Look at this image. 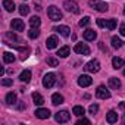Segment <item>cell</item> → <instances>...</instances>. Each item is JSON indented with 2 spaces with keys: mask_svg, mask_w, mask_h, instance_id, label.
Instances as JSON below:
<instances>
[{
  "mask_svg": "<svg viewBox=\"0 0 125 125\" xmlns=\"http://www.w3.org/2000/svg\"><path fill=\"white\" fill-rule=\"evenodd\" d=\"M47 15H49V18H50L52 21H54V22H57V21L62 19V12H60L56 6H49V8H47Z\"/></svg>",
  "mask_w": 125,
  "mask_h": 125,
  "instance_id": "obj_1",
  "label": "cell"
},
{
  "mask_svg": "<svg viewBox=\"0 0 125 125\" xmlns=\"http://www.w3.org/2000/svg\"><path fill=\"white\" fill-rule=\"evenodd\" d=\"M84 69H85L87 72L96 74V72H99V71H100V62H99L97 59H93V60H90V62H88V63H85Z\"/></svg>",
  "mask_w": 125,
  "mask_h": 125,
  "instance_id": "obj_2",
  "label": "cell"
},
{
  "mask_svg": "<svg viewBox=\"0 0 125 125\" xmlns=\"http://www.w3.org/2000/svg\"><path fill=\"white\" fill-rule=\"evenodd\" d=\"M88 5L94 9V10H99V12H106L107 9H109V6H107V3H104V2H100V0H90L88 2Z\"/></svg>",
  "mask_w": 125,
  "mask_h": 125,
  "instance_id": "obj_3",
  "label": "cell"
},
{
  "mask_svg": "<svg viewBox=\"0 0 125 125\" xmlns=\"http://www.w3.org/2000/svg\"><path fill=\"white\" fill-rule=\"evenodd\" d=\"M54 83H56V75H54V74L49 72V74L44 75V78H43V85H44L46 88H52V87L54 85Z\"/></svg>",
  "mask_w": 125,
  "mask_h": 125,
  "instance_id": "obj_4",
  "label": "cell"
},
{
  "mask_svg": "<svg viewBox=\"0 0 125 125\" xmlns=\"http://www.w3.org/2000/svg\"><path fill=\"white\" fill-rule=\"evenodd\" d=\"M74 50H75V53L83 54V56L90 54V47H88L85 43H77V44H75V47H74Z\"/></svg>",
  "mask_w": 125,
  "mask_h": 125,
  "instance_id": "obj_5",
  "label": "cell"
},
{
  "mask_svg": "<svg viewBox=\"0 0 125 125\" xmlns=\"http://www.w3.org/2000/svg\"><path fill=\"white\" fill-rule=\"evenodd\" d=\"M69 118H71V113H69L68 110H60V112H57V113L54 115V119H56L59 124L68 122V121H69Z\"/></svg>",
  "mask_w": 125,
  "mask_h": 125,
  "instance_id": "obj_6",
  "label": "cell"
},
{
  "mask_svg": "<svg viewBox=\"0 0 125 125\" xmlns=\"http://www.w3.org/2000/svg\"><path fill=\"white\" fill-rule=\"evenodd\" d=\"M63 8L68 10V12H72V13H80V8H78V5L74 2V0H66V2L63 3Z\"/></svg>",
  "mask_w": 125,
  "mask_h": 125,
  "instance_id": "obj_7",
  "label": "cell"
},
{
  "mask_svg": "<svg viewBox=\"0 0 125 125\" xmlns=\"http://www.w3.org/2000/svg\"><path fill=\"white\" fill-rule=\"evenodd\" d=\"M96 96H97V99H109L110 97V91L104 87V85H99L97 87V90H96Z\"/></svg>",
  "mask_w": 125,
  "mask_h": 125,
  "instance_id": "obj_8",
  "label": "cell"
},
{
  "mask_svg": "<svg viewBox=\"0 0 125 125\" xmlns=\"http://www.w3.org/2000/svg\"><path fill=\"white\" fill-rule=\"evenodd\" d=\"M91 83H93V78L90 75H81L78 78V85L80 87H88V85H91Z\"/></svg>",
  "mask_w": 125,
  "mask_h": 125,
  "instance_id": "obj_9",
  "label": "cell"
},
{
  "mask_svg": "<svg viewBox=\"0 0 125 125\" xmlns=\"http://www.w3.org/2000/svg\"><path fill=\"white\" fill-rule=\"evenodd\" d=\"M57 44H59V40H57V37L56 35H52V37H49L47 38V41H46V47L47 49H56L57 47Z\"/></svg>",
  "mask_w": 125,
  "mask_h": 125,
  "instance_id": "obj_10",
  "label": "cell"
},
{
  "mask_svg": "<svg viewBox=\"0 0 125 125\" xmlns=\"http://www.w3.org/2000/svg\"><path fill=\"white\" fill-rule=\"evenodd\" d=\"M35 116L40 118V119H47V118L50 116V110H49V109L38 107V109H35Z\"/></svg>",
  "mask_w": 125,
  "mask_h": 125,
  "instance_id": "obj_11",
  "label": "cell"
},
{
  "mask_svg": "<svg viewBox=\"0 0 125 125\" xmlns=\"http://www.w3.org/2000/svg\"><path fill=\"white\" fill-rule=\"evenodd\" d=\"M54 31L59 32L60 35H63V37H68V35L71 34V30H69V27H66V25H59V27L54 28Z\"/></svg>",
  "mask_w": 125,
  "mask_h": 125,
  "instance_id": "obj_12",
  "label": "cell"
},
{
  "mask_svg": "<svg viewBox=\"0 0 125 125\" xmlns=\"http://www.w3.org/2000/svg\"><path fill=\"white\" fill-rule=\"evenodd\" d=\"M12 30H15V31H24L25 30V24L21 19H12Z\"/></svg>",
  "mask_w": 125,
  "mask_h": 125,
  "instance_id": "obj_13",
  "label": "cell"
},
{
  "mask_svg": "<svg viewBox=\"0 0 125 125\" xmlns=\"http://www.w3.org/2000/svg\"><path fill=\"white\" fill-rule=\"evenodd\" d=\"M96 37H97V32H96L94 30H87V31H84V40H87V41H94Z\"/></svg>",
  "mask_w": 125,
  "mask_h": 125,
  "instance_id": "obj_14",
  "label": "cell"
},
{
  "mask_svg": "<svg viewBox=\"0 0 125 125\" xmlns=\"http://www.w3.org/2000/svg\"><path fill=\"white\" fill-rule=\"evenodd\" d=\"M106 121H107L109 124H115V122L118 121V113H116L115 110H109V112L106 113Z\"/></svg>",
  "mask_w": 125,
  "mask_h": 125,
  "instance_id": "obj_15",
  "label": "cell"
},
{
  "mask_svg": "<svg viewBox=\"0 0 125 125\" xmlns=\"http://www.w3.org/2000/svg\"><path fill=\"white\" fill-rule=\"evenodd\" d=\"M124 65H125V62H124L122 57H113V59H112V66H113L115 69H121Z\"/></svg>",
  "mask_w": 125,
  "mask_h": 125,
  "instance_id": "obj_16",
  "label": "cell"
},
{
  "mask_svg": "<svg viewBox=\"0 0 125 125\" xmlns=\"http://www.w3.org/2000/svg\"><path fill=\"white\" fill-rule=\"evenodd\" d=\"M19 80H21L22 83H30V81H31V71H30V69H25L24 72H21Z\"/></svg>",
  "mask_w": 125,
  "mask_h": 125,
  "instance_id": "obj_17",
  "label": "cell"
},
{
  "mask_svg": "<svg viewBox=\"0 0 125 125\" xmlns=\"http://www.w3.org/2000/svg\"><path fill=\"white\" fill-rule=\"evenodd\" d=\"M52 103H53L54 106H57V104H60V103H63V96L59 94V93H54V94L52 96Z\"/></svg>",
  "mask_w": 125,
  "mask_h": 125,
  "instance_id": "obj_18",
  "label": "cell"
},
{
  "mask_svg": "<svg viewBox=\"0 0 125 125\" xmlns=\"http://www.w3.org/2000/svg\"><path fill=\"white\" fill-rule=\"evenodd\" d=\"M109 87L110 88H119L121 87V80L119 78H115V77H112V78H109Z\"/></svg>",
  "mask_w": 125,
  "mask_h": 125,
  "instance_id": "obj_19",
  "label": "cell"
},
{
  "mask_svg": "<svg viewBox=\"0 0 125 125\" xmlns=\"http://www.w3.org/2000/svg\"><path fill=\"white\" fill-rule=\"evenodd\" d=\"M32 100H34V103L37 106H41L44 103V99H43V96L40 93H32Z\"/></svg>",
  "mask_w": 125,
  "mask_h": 125,
  "instance_id": "obj_20",
  "label": "cell"
},
{
  "mask_svg": "<svg viewBox=\"0 0 125 125\" xmlns=\"http://www.w3.org/2000/svg\"><path fill=\"white\" fill-rule=\"evenodd\" d=\"M3 8L8 12H13L15 10V3L12 2V0H3Z\"/></svg>",
  "mask_w": 125,
  "mask_h": 125,
  "instance_id": "obj_21",
  "label": "cell"
},
{
  "mask_svg": "<svg viewBox=\"0 0 125 125\" xmlns=\"http://www.w3.org/2000/svg\"><path fill=\"white\" fill-rule=\"evenodd\" d=\"M69 53H71V50H69L68 46H63V47H60V49L57 50V54H59L60 57H68Z\"/></svg>",
  "mask_w": 125,
  "mask_h": 125,
  "instance_id": "obj_22",
  "label": "cell"
},
{
  "mask_svg": "<svg viewBox=\"0 0 125 125\" xmlns=\"http://www.w3.org/2000/svg\"><path fill=\"white\" fill-rule=\"evenodd\" d=\"M6 103H8V104H15V103H16V94L12 93V91L8 93V94H6Z\"/></svg>",
  "mask_w": 125,
  "mask_h": 125,
  "instance_id": "obj_23",
  "label": "cell"
},
{
  "mask_svg": "<svg viewBox=\"0 0 125 125\" xmlns=\"http://www.w3.org/2000/svg\"><path fill=\"white\" fill-rule=\"evenodd\" d=\"M72 113H74V115H77V116H84V113H85V109H84L83 106H74V109H72Z\"/></svg>",
  "mask_w": 125,
  "mask_h": 125,
  "instance_id": "obj_24",
  "label": "cell"
},
{
  "mask_svg": "<svg viewBox=\"0 0 125 125\" xmlns=\"http://www.w3.org/2000/svg\"><path fill=\"white\" fill-rule=\"evenodd\" d=\"M13 60H15V56L12 53H9V52L3 53V62H5V63H12Z\"/></svg>",
  "mask_w": 125,
  "mask_h": 125,
  "instance_id": "obj_25",
  "label": "cell"
},
{
  "mask_svg": "<svg viewBox=\"0 0 125 125\" xmlns=\"http://www.w3.org/2000/svg\"><path fill=\"white\" fill-rule=\"evenodd\" d=\"M40 24H41V19H40L38 16H32V18L30 19V25H31L32 28H38Z\"/></svg>",
  "mask_w": 125,
  "mask_h": 125,
  "instance_id": "obj_26",
  "label": "cell"
},
{
  "mask_svg": "<svg viewBox=\"0 0 125 125\" xmlns=\"http://www.w3.org/2000/svg\"><path fill=\"white\" fill-rule=\"evenodd\" d=\"M122 44H124V41H122L121 38L112 37V47H113V49H119V47H122Z\"/></svg>",
  "mask_w": 125,
  "mask_h": 125,
  "instance_id": "obj_27",
  "label": "cell"
},
{
  "mask_svg": "<svg viewBox=\"0 0 125 125\" xmlns=\"http://www.w3.org/2000/svg\"><path fill=\"white\" fill-rule=\"evenodd\" d=\"M38 35H40L38 28H31V30L28 31V37H30V38H32V40H34V38H37Z\"/></svg>",
  "mask_w": 125,
  "mask_h": 125,
  "instance_id": "obj_28",
  "label": "cell"
},
{
  "mask_svg": "<svg viewBox=\"0 0 125 125\" xmlns=\"http://www.w3.org/2000/svg\"><path fill=\"white\" fill-rule=\"evenodd\" d=\"M47 65L54 68V66H57V65H59V60H57V59H54L53 56H49V57H47Z\"/></svg>",
  "mask_w": 125,
  "mask_h": 125,
  "instance_id": "obj_29",
  "label": "cell"
},
{
  "mask_svg": "<svg viewBox=\"0 0 125 125\" xmlns=\"http://www.w3.org/2000/svg\"><path fill=\"white\" fill-rule=\"evenodd\" d=\"M106 28L110 30V31H113V30L116 28V21H115V19H107V21H106Z\"/></svg>",
  "mask_w": 125,
  "mask_h": 125,
  "instance_id": "obj_30",
  "label": "cell"
},
{
  "mask_svg": "<svg viewBox=\"0 0 125 125\" xmlns=\"http://www.w3.org/2000/svg\"><path fill=\"white\" fill-rule=\"evenodd\" d=\"M19 13L24 15V16L28 15V13H30V6H27V5H21V6H19Z\"/></svg>",
  "mask_w": 125,
  "mask_h": 125,
  "instance_id": "obj_31",
  "label": "cell"
},
{
  "mask_svg": "<svg viewBox=\"0 0 125 125\" xmlns=\"http://www.w3.org/2000/svg\"><path fill=\"white\" fill-rule=\"evenodd\" d=\"M6 38H9V40H12V41H21V40L18 38V35L13 34V32H6Z\"/></svg>",
  "mask_w": 125,
  "mask_h": 125,
  "instance_id": "obj_32",
  "label": "cell"
},
{
  "mask_svg": "<svg viewBox=\"0 0 125 125\" xmlns=\"http://www.w3.org/2000/svg\"><path fill=\"white\" fill-rule=\"evenodd\" d=\"M88 112L91 113V115H94V113H97L99 112V104H90V107H88Z\"/></svg>",
  "mask_w": 125,
  "mask_h": 125,
  "instance_id": "obj_33",
  "label": "cell"
},
{
  "mask_svg": "<svg viewBox=\"0 0 125 125\" xmlns=\"http://www.w3.org/2000/svg\"><path fill=\"white\" fill-rule=\"evenodd\" d=\"M88 24H90V18H88V16H84V18L80 21V27H87Z\"/></svg>",
  "mask_w": 125,
  "mask_h": 125,
  "instance_id": "obj_34",
  "label": "cell"
},
{
  "mask_svg": "<svg viewBox=\"0 0 125 125\" xmlns=\"http://www.w3.org/2000/svg\"><path fill=\"white\" fill-rule=\"evenodd\" d=\"M2 85H5V87H10V85H12V80H9V78H3V80H2Z\"/></svg>",
  "mask_w": 125,
  "mask_h": 125,
  "instance_id": "obj_35",
  "label": "cell"
},
{
  "mask_svg": "<svg viewBox=\"0 0 125 125\" xmlns=\"http://www.w3.org/2000/svg\"><path fill=\"white\" fill-rule=\"evenodd\" d=\"M83 124H90V121L85 119V118H83V119H80V121L77 122V125H83Z\"/></svg>",
  "mask_w": 125,
  "mask_h": 125,
  "instance_id": "obj_36",
  "label": "cell"
},
{
  "mask_svg": "<svg viewBox=\"0 0 125 125\" xmlns=\"http://www.w3.org/2000/svg\"><path fill=\"white\" fill-rule=\"evenodd\" d=\"M97 25L99 27H106V21L104 19H97Z\"/></svg>",
  "mask_w": 125,
  "mask_h": 125,
  "instance_id": "obj_37",
  "label": "cell"
},
{
  "mask_svg": "<svg viewBox=\"0 0 125 125\" xmlns=\"http://www.w3.org/2000/svg\"><path fill=\"white\" fill-rule=\"evenodd\" d=\"M119 32H121V35L125 37V24H122V25L119 27Z\"/></svg>",
  "mask_w": 125,
  "mask_h": 125,
  "instance_id": "obj_38",
  "label": "cell"
},
{
  "mask_svg": "<svg viewBox=\"0 0 125 125\" xmlns=\"http://www.w3.org/2000/svg\"><path fill=\"white\" fill-rule=\"evenodd\" d=\"M119 109L125 110V102H121V103H119ZM124 121H125V115H124Z\"/></svg>",
  "mask_w": 125,
  "mask_h": 125,
  "instance_id": "obj_39",
  "label": "cell"
},
{
  "mask_svg": "<svg viewBox=\"0 0 125 125\" xmlns=\"http://www.w3.org/2000/svg\"><path fill=\"white\" fill-rule=\"evenodd\" d=\"M124 15H125V6H124Z\"/></svg>",
  "mask_w": 125,
  "mask_h": 125,
  "instance_id": "obj_40",
  "label": "cell"
},
{
  "mask_svg": "<svg viewBox=\"0 0 125 125\" xmlns=\"http://www.w3.org/2000/svg\"><path fill=\"white\" fill-rule=\"evenodd\" d=\"M124 75H125V69H124Z\"/></svg>",
  "mask_w": 125,
  "mask_h": 125,
  "instance_id": "obj_41",
  "label": "cell"
}]
</instances>
